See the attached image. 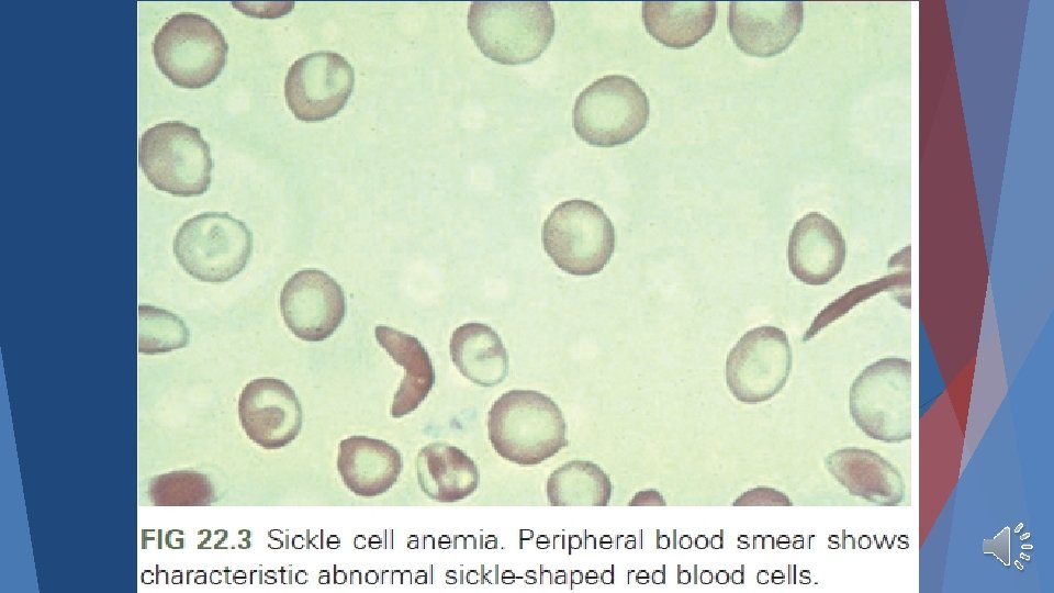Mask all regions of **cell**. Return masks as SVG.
<instances>
[{
    "label": "cell",
    "instance_id": "277c9868",
    "mask_svg": "<svg viewBox=\"0 0 1054 593\" xmlns=\"http://www.w3.org/2000/svg\"><path fill=\"white\" fill-rule=\"evenodd\" d=\"M849 409L866 436L885 443L910 439V360L884 357L866 366L850 387Z\"/></svg>",
    "mask_w": 1054,
    "mask_h": 593
},
{
    "label": "cell",
    "instance_id": "cb8c5ba5",
    "mask_svg": "<svg viewBox=\"0 0 1054 593\" xmlns=\"http://www.w3.org/2000/svg\"><path fill=\"white\" fill-rule=\"evenodd\" d=\"M984 553L994 555L1003 564L1010 563V528L1005 527L995 538L983 542Z\"/></svg>",
    "mask_w": 1054,
    "mask_h": 593
},
{
    "label": "cell",
    "instance_id": "7c38bea8",
    "mask_svg": "<svg viewBox=\"0 0 1054 593\" xmlns=\"http://www.w3.org/2000/svg\"><path fill=\"white\" fill-rule=\"evenodd\" d=\"M238 416L249 439L266 449L289 445L303 423L302 406L294 390L276 378L254 379L244 387Z\"/></svg>",
    "mask_w": 1054,
    "mask_h": 593
},
{
    "label": "cell",
    "instance_id": "ba28073f",
    "mask_svg": "<svg viewBox=\"0 0 1054 593\" xmlns=\"http://www.w3.org/2000/svg\"><path fill=\"white\" fill-rule=\"evenodd\" d=\"M649 113L648 97L633 79L609 75L578 96L573 127L587 144L612 147L635 138L646 127Z\"/></svg>",
    "mask_w": 1054,
    "mask_h": 593
},
{
    "label": "cell",
    "instance_id": "8992f818",
    "mask_svg": "<svg viewBox=\"0 0 1054 593\" xmlns=\"http://www.w3.org/2000/svg\"><path fill=\"white\" fill-rule=\"evenodd\" d=\"M228 44L222 31L208 18L181 12L172 15L155 35L156 66L175 86L199 89L222 72Z\"/></svg>",
    "mask_w": 1054,
    "mask_h": 593
},
{
    "label": "cell",
    "instance_id": "d4e9b609",
    "mask_svg": "<svg viewBox=\"0 0 1054 593\" xmlns=\"http://www.w3.org/2000/svg\"><path fill=\"white\" fill-rule=\"evenodd\" d=\"M629 506H665V500L662 494L653 489L642 490L635 494Z\"/></svg>",
    "mask_w": 1054,
    "mask_h": 593
},
{
    "label": "cell",
    "instance_id": "2e32d148",
    "mask_svg": "<svg viewBox=\"0 0 1054 593\" xmlns=\"http://www.w3.org/2000/svg\"><path fill=\"white\" fill-rule=\"evenodd\" d=\"M403 462L391 444L367 436H351L339 444L337 469L344 484L359 496L385 493L396 482Z\"/></svg>",
    "mask_w": 1054,
    "mask_h": 593
},
{
    "label": "cell",
    "instance_id": "4fadbf2b",
    "mask_svg": "<svg viewBox=\"0 0 1054 593\" xmlns=\"http://www.w3.org/2000/svg\"><path fill=\"white\" fill-rule=\"evenodd\" d=\"M800 1H731L728 29L743 53L771 57L785 51L801 30Z\"/></svg>",
    "mask_w": 1054,
    "mask_h": 593
},
{
    "label": "cell",
    "instance_id": "30bf717a",
    "mask_svg": "<svg viewBox=\"0 0 1054 593\" xmlns=\"http://www.w3.org/2000/svg\"><path fill=\"white\" fill-rule=\"evenodd\" d=\"M355 86V70L334 52H314L296 59L284 81V96L293 115L304 122L335 116Z\"/></svg>",
    "mask_w": 1054,
    "mask_h": 593
},
{
    "label": "cell",
    "instance_id": "ac0fdd59",
    "mask_svg": "<svg viewBox=\"0 0 1054 593\" xmlns=\"http://www.w3.org/2000/svg\"><path fill=\"white\" fill-rule=\"evenodd\" d=\"M378 344L405 370L391 407L394 418L415 411L426 399L435 383L430 357L414 336L385 325L374 328Z\"/></svg>",
    "mask_w": 1054,
    "mask_h": 593
},
{
    "label": "cell",
    "instance_id": "52a82bcc",
    "mask_svg": "<svg viewBox=\"0 0 1054 593\" xmlns=\"http://www.w3.org/2000/svg\"><path fill=\"white\" fill-rule=\"evenodd\" d=\"M542 244L563 271L574 276L601 272L615 249V228L601 206L573 199L559 203L542 225Z\"/></svg>",
    "mask_w": 1054,
    "mask_h": 593
},
{
    "label": "cell",
    "instance_id": "ffe728a7",
    "mask_svg": "<svg viewBox=\"0 0 1054 593\" xmlns=\"http://www.w3.org/2000/svg\"><path fill=\"white\" fill-rule=\"evenodd\" d=\"M717 4L714 1H646L642 21L647 32L671 48L695 45L714 27Z\"/></svg>",
    "mask_w": 1054,
    "mask_h": 593
},
{
    "label": "cell",
    "instance_id": "4316f807",
    "mask_svg": "<svg viewBox=\"0 0 1054 593\" xmlns=\"http://www.w3.org/2000/svg\"><path fill=\"white\" fill-rule=\"evenodd\" d=\"M710 542H711V547H713L714 549H722V548H724V530L721 529V530H720V534L714 535V536L711 537V541H710Z\"/></svg>",
    "mask_w": 1054,
    "mask_h": 593
},
{
    "label": "cell",
    "instance_id": "8fae6325",
    "mask_svg": "<svg viewBox=\"0 0 1054 593\" xmlns=\"http://www.w3.org/2000/svg\"><path fill=\"white\" fill-rule=\"evenodd\" d=\"M280 310L285 325L296 337L321 342L341 324L346 313L345 293L323 270L302 269L284 283Z\"/></svg>",
    "mask_w": 1054,
    "mask_h": 593
},
{
    "label": "cell",
    "instance_id": "6da1fadb",
    "mask_svg": "<svg viewBox=\"0 0 1054 593\" xmlns=\"http://www.w3.org/2000/svg\"><path fill=\"white\" fill-rule=\"evenodd\" d=\"M565 430L556 402L535 390L505 392L487 414V434L494 450L522 466L538 465L568 446Z\"/></svg>",
    "mask_w": 1054,
    "mask_h": 593
},
{
    "label": "cell",
    "instance_id": "4dcf8cb0",
    "mask_svg": "<svg viewBox=\"0 0 1054 593\" xmlns=\"http://www.w3.org/2000/svg\"><path fill=\"white\" fill-rule=\"evenodd\" d=\"M708 546V538L705 535H698L695 538V547L698 549H706Z\"/></svg>",
    "mask_w": 1054,
    "mask_h": 593
},
{
    "label": "cell",
    "instance_id": "e575fe53",
    "mask_svg": "<svg viewBox=\"0 0 1054 593\" xmlns=\"http://www.w3.org/2000/svg\"><path fill=\"white\" fill-rule=\"evenodd\" d=\"M636 579H637V581H638L639 583L644 584V583H647V582L649 581V574H648L647 571L641 570V571L638 573V575H637Z\"/></svg>",
    "mask_w": 1054,
    "mask_h": 593
},
{
    "label": "cell",
    "instance_id": "603a6c76",
    "mask_svg": "<svg viewBox=\"0 0 1054 593\" xmlns=\"http://www.w3.org/2000/svg\"><path fill=\"white\" fill-rule=\"evenodd\" d=\"M733 506H793L790 499L782 491L771 486H755L741 493Z\"/></svg>",
    "mask_w": 1054,
    "mask_h": 593
},
{
    "label": "cell",
    "instance_id": "f1b7e54d",
    "mask_svg": "<svg viewBox=\"0 0 1054 593\" xmlns=\"http://www.w3.org/2000/svg\"><path fill=\"white\" fill-rule=\"evenodd\" d=\"M652 581H653V583H655V584H664V583H665V570H664V569H663V570H655V571L653 572V574H652Z\"/></svg>",
    "mask_w": 1054,
    "mask_h": 593
},
{
    "label": "cell",
    "instance_id": "d590c367",
    "mask_svg": "<svg viewBox=\"0 0 1054 593\" xmlns=\"http://www.w3.org/2000/svg\"><path fill=\"white\" fill-rule=\"evenodd\" d=\"M776 542H777V547H778V548L784 549V548H787V547H788L789 540H788L787 537H785V540H783V535H781V536L777 538V541H776Z\"/></svg>",
    "mask_w": 1054,
    "mask_h": 593
},
{
    "label": "cell",
    "instance_id": "836d02e7",
    "mask_svg": "<svg viewBox=\"0 0 1054 593\" xmlns=\"http://www.w3.org/2000/svg\"><path fill=\"white\" fill-rule=\"evenodd\" d=\"M692 546V539L688 535H683L680 538V547L683 549H689Z\"/></svg>",
    "mask_w": 1054,
    "mask_h": 593
},
{
    "label": "cell",
    "instance_id": "d6986e66",
    "mask_svg": "<svg viewBox=\"0 0 1054 593\" xmlns=\"http://www.w3.org/2000/svg\"><path fill=\"white\" fill-rule=\"evenodd\" d=\"M452 362L471 382L494 387L508 374V356L497 333L483 323L457 327L450 338Z\"/></svg>",
    "mask_w": 1054,
    "mask_h": 593
},
{
    "label": "cell",
    "instance_id": "f546056e",
    "mask_svg": "<svg viewBox=\"0 0 1054 593\" xmlns=\"http://www.w3.org/2000/svg\"><path fill=\"white\" fill-rule=\"evenodd\" d=\"M716 582H717L718 584H727V583L729 582V574H728V572H727L726 570H724V569H720V570L716 573Z\"/></svg>",
    "mask_w": 1054,
    "mask_h": 593
},
{
    "label": "cell",
    "instance_id": "3957f363",
    "mask_svg": "<svg viewBox=\"0 0 1054 593\" xmlns=\"http://www.w3.org/2000/svg\"><path fill=\"white\" fill-rule=\"evenodd\" d=\"M138 161L157 190L176 197L201 195L211 184L210 146L199 128L180 121L146 130L139 139Z\"/></svg>",
    "mask_w": 1054,
    "mask_h": 593
},
{
    "label": "cell",
    "instance_id": "7402d4cb",
    "mask_svg": "<svg viewBox=\"0 0 1054 593\" xmlns=\"http://www.w3.org/2000/svg\"><path fill=\"white\" fill-rule=\"evenodd\" d=\"M189 329L176 314L153 305H138V351L160 354L184 347Z\"/></svg>",
    "mask_w": 1054,
    "mask_h": 593
},
{
    "label": "cell",
    "instance_id": "5b68a950",
    "mask_svg": "<svg viewBox=\"0 0 1054 593\" xmlns=\"http://www.w3.org/2000/svg\"><path fill=\"white\" fill-rule=\"evenodd\" d=\"M175 257L192 278L226 282L246 267L253 251V233L226 212H204L187 220L176 233Z\"/></svg>",
    "mask_w": 1054,
    "mask_h": 593
},
{
    "label": "cell",
    "instance_id": "7a4b0ae2",
    "mask_svg": "<svg viewBox=\"0 0 1054 593\" xmlns=\"http://www.w3.org/2000/svg\"><path fill=\"white\" fill-rule=\"evenodd\" d=\"M554 14L546 1H474L468 31L482 54L504 65L537 59L554 34Z\"/></svg>",
    "mask_w": 1054,
    "mask_h": 593
},
{
    "label": "cell",
    "instance_id": "e0dca14e",
    "mask_svg": "<svg viewBox=\"0 0 1054 593\" xmlns=\"http://www.w3.org/2000/svg\"><path fill=\"white\" fill-rule=\"evenodd\" d=\"M422 491L441 503L461 501L475 492L480 474L475 462L460 448L446 443L424 446L416 457Z\"/></svg>",
    "mask_w": 1054,
    "mask_h": 593
},
{
    "label": "cell",
    "instance_id": "9a60e30c",
    "mask_svg": "<svg viewBox=\"0 0 1054 593\" xmlns=\"http://www.w3.org/2000/svg\"><path fill=\"white\" fill-rule=\"evenodd\" d=\"M828 472L855 497L883 506L901 503L906 484L898 468L879 454L845 447L825 458Z\"/></svg>",
    "mask_w": 1054,
    "mask_h": 593
},
{
    "label": "cell",
    "instance_id": "44dd1931",
    "mask_svg": "<svg viewBox=\"0 0 1054 593\" xmlns=\"http://www.w3.org/2000/svg\"><path fill=\"white\" fill-rule=\"evenodd\" d=\"M610 495L608 475L587 460L565 462L547 481V497L552 506H606Z\"/></svg>",
    "mask_w": 1054,
    "mask_h": 593
},
{
    "label": "cell",
    "instance_id": "9c48e42d",
    "mask_svg": "<svg viewBox=\"0 0 1054 593\" xmlns=\"http://www.w3.org/2000/svg\"><path fill=\"white\" fill-rule=\"evenodd\" d=\"M793 354L786 333L775 326L748 331L729 351L725 377L730 393L741 403L771 400L786 384Z\"/></svg>",
    "mask_w": 1054,
    "mask_h": 593
},
{
    "label": "cell",
    "instance_id": "484cf974",
    "mask_svg": "<svg viewBox=\"0 0 1054 593\" xmlns=\"http://www.w3.org/2000/svg\"><path fill=\"white\" fill-rule=\"evenodd\" d=\"M731 581H732L733 584H738V585H739V584H743V582H744V570H743V566L741 567V569L735 570V571L732 572V574H731Z\"/></svg>",
    "mask_w": 1054,
    "mask_h": 593
},
{
    "label": "cell",
    "instance_id": "5bb4252c",
    "mask_svg": "<svg viewBox=\"0 0 1054 593\" xmlns=\"http://www.w3.org/2000/svg\"><path fill=\"white\" fill-rule=\"evenodd\" d=\"M787 257L789 270L797 280L809 286H823L843 268L845 239L830 219L810 212L792 228Z\"/></svg>",
    "mask_w": 1054,
    "mask_h": 593
},
{
    "label": "cell",
    "instance_id": "d6a6232c",
    "mask_svg": "<svg viewBox=\"0 0 1054 593\" xmlns=\"http://www.w3.org/2000/svg\"><path fill=\"white\" fill-rule=\"evenodd\" d=\"M769 578H770V575H769L767 570L762 569V570H760V571L758 572V575H756L758 583H760V584H767V583H769Z\"/></svg>",
    "mask_w": 1054,
    "mask_h": 593
},
{
    "label": "cell",
    "instance_id": "1f68e13d",
    "mask_svg": "<svg viewBox=\"0 0 1054 593\" xmlns=\"http://www.w3.org/2000/svg\"><path fill=\"white\" fill-rule=\"evenodd\" d=\"M713 573L710 570H703L699 575V580L703 584H710L713 582Z\"/></svg>",
    "mask_w": 1054,
    "mask_h": 593
},
{
    "label": "cell",
    "instance_id": "83f0119b",
    "mask_svg": "<svg viewBox=\"0 0 1054 593\" xmlns=\"http://www.w3.org/2000/svg\"><path fill=\"white\" fill-rule=\"evenodd\" d=\"M691 582V573L687 570L679 569L677 572V583L679 584H688Z\"/></svg>",
    "mask_w": 1054,
    "mask_h": 593
}]
</instances>
